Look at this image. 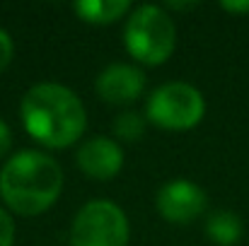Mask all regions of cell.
<instances>
[{
	"mask_svg": "<svg viewBox=\"0 0 249 246\" xmlns=\"http://www.w3.org/2000/svg\"><path fill=\"white\" fill-rule=\"evenodd\" d=\"M73 246H128V220L111 200H92L73 220Z\"/></svg>",
	"mask_w": 249,
	"mask_h": 246,
	"instance_id": "cell-5",
	"label": "cell"
},
{
	"mask_svg": "<svg viewBox=\"0 0 249 246\" xmlns=\"http://www.w3.org/2000/svg\"><path fill=\"white\" fill-rule=\"evenodd\" d=\"M63 169L51 155L22 150L0 171V196L5 205L24 217L46 213L61 196Z\"/></svg>",
	"mask_w": 249,
	"mask_h": 246,
	"instance_id": "cell-2",
	"label": "cell"
},
{
	"mask_svg": "<svg viewBox=\"0 0 249 246\" xmlns=\"http://www.w3.org/2000/svg\"><path fill=\"white\" fill-rule=\"evenodd\" d=\"M148 121L167 131H189L201 123L206 114L203 94L186 82H167L158 87L145 106Z\"/></svg>",
	"mask_w": 249,
	"mask_h": 246,
	"instance_id": "cell-4",
	"label": "cell"
},
{
	"mask_svg": "<svg viewBox=\"0 0 249 246\" xmlns=\"http://www.w3.org/2000/svg\"><path fill=\"white\" fill-rule=\"evenodd\" d=\"M12 53H15V46H12V39L5 29H0V73L10 66L12 61Z\"/></svg>",
	"mask_w": 249,
	"mask_h": 246,
	"instance_id": "cell-13",
	"label": "cell"
},
{
	"mask_svg": "<svg viewBox=\"0 0 249 246\" xmlns=\"http://www.w3.org/2000/svg\"><path fill=\"white\" fill-rule=\"evenodd\" d=\"M223 10L237 12V15H249V0H235V2L225 0V2H223Z\"/></svg>",
	"mask_w": 249,
	"mask_h": 246,
	"instance_id": "cell-15",
	"label": "cell"
},
{
	"mask_svg": "<svg viewBox=\"0 0 249 246\" xmlns=\"http://www.w3.org/2000/svg\"><path fill=\"white\" fill-rule=\"evenodd\" d=\"M114 135L119 140H138L145 135V118L136 111H126L114 121Z\"/></svg>",
	"mask_w": 249,
	"mask_h": 246,
	"instance_id": "cell-11",
	"label": "cell"
},
{
	"mask_svg": "<svg viewBox=\"0 0 249 246\" xmlns=\"http://www.w3.org/2000/svg\"><path fill=\"white\" fill-rule=\"evenodd\" d=\"M169 7H174V10H189V7H196V2H169Z\"/></svg>",
	"mask_w": 249,
	"mask_h": 246,
	"instance_id": "cell-16",
	"label": "cell"
},
{
	"mask_svg": "<svg viewBox=\"0 0 249 246\" xmlns=\"http://www.w3.org/2000/svg\"><path fill=\"white\" fill-rule=\"evenodd\" d=\"M145 89V73L128 63H114L97 78V94L107 104H131Z\"/></svg>",
	"mask_w": 249,
	"mask_h": 246,
	"instance_id": "cell-7",
	"label": "cell"
},
{
	"mask_svg": "<svg viewBox=\"0 0 249 246\" xmlns=\"http://www.w3.org/2000/svg\"><path fill=\"white\" fill-rule=\"evenodd\" d=\"M12 242H15V222L0 208V246H12Z\"/></svg>",
	"mask_w": 249,
	"mask_h": 246,
	"instance_id": "cell-12",
	"label": "cell"
},
{
	"mask_svg": "<svg viewBox=\"0 0 249 246\" xmlns=\"http://www.w3.org/2000/svg\"><path fill=\"white\" fill-rule=\"evenodd\" d=\"M155 205L165 220L177 222V225H186L206 213L208 198H206L201 186L184 181V179H177V181H169L160 188Z\"/></svg>",
	"mask_w": 249,
	"mask_h": 246,
	"instance_id": "cell-6",
	"label": "cell"
},
{
	"mask_svg": "<svg viewBox=\"0 0 249 246\" xmlns=\"http://www.w3.org/2000/svg\"><path fill=\"white\" fill-rule=\"evenodd\" d=\"M78 166L89 179H114L124 166V150L111 138H89L78 150Z\"/></svg>",
	"mask_w": 249,
	"mask_h": 246,
	"instance_id": "cell-8",
	"label": "cell"
},
{
	"mask_svg": "<svg viewBox=\"0 0 249 246\" xmlns=\"http://www.w3.org/2000/svg\"><path fill=\"white\" fill-rule=\"evenodd\" d=\"M73 10L89 24H111L131 10L128 0H78Z\"/></svg>",
	"mask_w": 249,
	"mask_h": 246,
	"instance_id": "cell-9",
	"label": "cell"
},
{
	"mask_svg": "<svg viewBox=\"0 0 249 246\" xmlns=\"http://www.w3.org/2000/svg\"><path fill=\"white\" fill-rule=\"evenodd\" d=\"M10 145H12V133H10L7 123L0 118V157H5L10 152Z\"/></svg>",
	"mask_w": 249,
	"mask_h": 246,
	"instance_id": "cell-14",
	"label": "cell"
},
{
	"mask_svg": "<svg viewBox=\"0 0 249 246\" xmlns=\"http://www.w3.org/2000/svg\"><path fill=\"white\" fill-rule=\"evenodd\" d=\"M124 36L128 53L145 66L165 63L177 46L174 19L158 5H141L133 10Z\"/></svg>",
	"mask_w": 249,
	"mask_h": 246,
	"instance_id": "cell-3",
	"label": "cell"
},
{
	"mask_svg": "<svg viewBox=\"0 0 249 246\" xmlns=\"http://www.w3.org/2000/svg\"><path fill=\"white\" fill-rule=\"evenodd\" d=\"M206 234L215 244L232 246L235 242H240V237H242V220L235 213H230V210L211 213L208 220H206Z\"/></svg>",
	"mask_w": 249,
	"mask_h": 246,
	"instance_id": "cell-10",
	"label": "cell"
},
{
	"mask_svg": "<svg viewBox=\"0 0 249 246\" xmlns=\"http://www.w3.org/2000/svg\"><path fill=\"white\" fill-rule=\"evenodd\" d=\"M19 111L27 133L46 148H68L78 143L87 126L80 97L56 82L34 84L24 94Z\"/></svg>",
	"mask_w": 249,
	"mask_h": 246,
	"instance_id": "cell-1",
	"label": "cell"
}]
</instances>
